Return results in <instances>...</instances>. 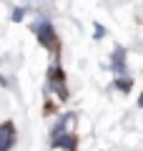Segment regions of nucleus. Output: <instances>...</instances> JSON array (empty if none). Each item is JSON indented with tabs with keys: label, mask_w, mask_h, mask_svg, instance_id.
<instances>
[{
	"label": "nucleus",
	"mask_w": 143,
	"mask_h": 151,
	"mask_svg": "<svg viewBox=\"0 0 143 151\" xmlns=\"http://www.w3.org/2000/svg\"><path fill=\"white\" fill-rule=\"evenodd\" d=\"M73 129H75V113H65L63 119L55 124V129H53V136H50V146H53V149L75 151L78 141H75V136H73Z\"/></svg>",
	"instance_id": "f257e3e1"
},
{
	"label": "nucleus",
	"mask_w": 143,
	"mask_h": 151,
	"mask_svg": "<svg viewBox=\"0 0 143 151\" xmlns=\"http://www.w3.org/2000/svg\"><path fill=\"white\" fill-rule=\"evenodd\" d=\"M35 30H38V40H40V43L45 45L48 50H53V53H55V50H58V38H55L53 25H50L48 20H40Z\"/></svg>",
	"instance_id": "f03ea898"
},
{
	"label": "nucleus",
	"mask_w": 143,
	"mask_h": 151,
	"mask_svg": "<svg viewBox=\"0 0 143 151\" xmlns=\"http://www.w3.org/2000/svg\"><path fill=\"white\" fill-rule=\"evenodd\" d=\"M48 88L53 93H58V98L63 101V98H68V88H65V76L63 70L58 68V65H53L50 68V76H48Z\"/></svg>",
	"instance_id": "7ed1b4c3"
},
{
	"label": "nucleus",
	"mask_w": 143,
	"mask_h": 151,
	"mask_svg": "<svg viewBox=\"0 0 143 151\" xmlns=\"http://www.w3.org/2000/svg\"><path fill=\"white\" fill-rule=\"evenodd\" d=\"M13 144H15V126L3 124L0 126V151H8Z\"/></svg>",
	"instance_id": "20e7f679"
},
{
	"label": "nucleus",
	"mask_w": 143,
	"mask_h": 151,
	"mask_svg": "<svg viewBox=\"0 0 143 151\" xmlns=\"http://www.w3.org/2000/svg\"><path fill=\"white\" fill-rule=\"evenodd\" d=\"M111 68L118 76H126V50L123 48H116V53L111 55Z\"/></svg>",
	"instance_id": "39448f33"
},
{
	"label": "nucleus",
	"mask_w": 143,
	"mask_h": 151,
	"mask_svg": "<svg viewBox=\"0 0 143 151\" xmlns=\"http://www.w3.org/2000/svg\"><path fill=\"white\" fill-rule=\"evenodd\" d=\"M116 88H121V91H131V86H133V81L131 78H118L116 83H113Z\"/></svg>",
	"instance_id": "423d86ee"
},
{
	"label": "nucleus",
	"mask_w": 143,
	"mask_h": 151,
	"mask_svg": "<svg viewBox=\"0 0 143 151\" xmlns=\"http://www.w3.org/2000/svg\"><path fill=\"white\" fill-rule=\"evenodd\" d=\"M138 106H141V108H143V93H141V98H138Z\"/></svg>",
	"instance_id": "0eeeda50"
}]
</instances>
